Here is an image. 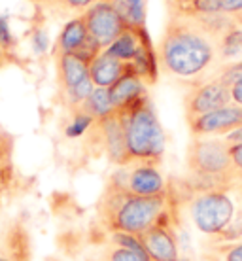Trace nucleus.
<instances>
[{
	"instance_id": "aec40b11",
	"label": "nucleus",
	"mask_w": 242,
	"mask_h": 261,
	"mask_svg": "<svg viewBox=\"0 0 242 261\" xmlns=\"http://www.w3.org/2000/svg\"><path fill=\"white\" fill-rule=\"evenodd\" d=\"M208 250L216 257V261H242V241L210 242Z\"/></svg>"
},
{
	"instance_id": "dca6fc26",
	"label": "nucleus",
	"mask_w": 242,
	"mask_h": 261,
	"mask_svg": "<svg viewBox=\"0 0 242 261\" xmlns=\"http://www.w3.org/2000/svg\"><path fill=\"white\" fill-rule=\"evenodd\" d=\"M146 91V84L137 72H129L123 78L118 80L116 84L110 87V98L114 108H121V106L132 102L135 98L142 97Z\"/></svg>"
},
{
	"instance_id": "cd10ccee",
	"label": "nucleus",
	"mask_w": 242,
	"mask_h": 261,
	"mask_svg": "<svg viewBox=\"0 0 242 261\" xmlns=\"http://www.w3.org/2000/svg\"><path fill=\"white\" fill-rule=\"evenodd\" d=\"M0 46L4 47L6 51H12L13 46H15V40L12 36V31H10L6 17H0Z\"/></svg>"
},
{
	"instance_id": "c85d7f7f",
	"label": "nucleus",
	"mask_w": 242,
	"mask_h": 261,
	"mask_svg": "<svg viewBox=\"0 0 242 261\" xmlns=\"http://www.w3.org/2000/svg\"><path fill=\"white\" fill-rule=\"evenodd\" d=\"M193 2L195 0H165V6H167V13H178L191 6Z\"/></svg>"
},
{
	"instance_id": "f3484780",
	"label": "nucleus",
	"mask_w": 242,
	"mask_h": 261,
	"mask_svg": "<svg viewBox=\"0 0 242 261\" xmlns=\"http://www.w3.org/2000/svg\"><path fill=\"white\" fill-rule=\"evenodd\" d=\"M242 12V0H195L182 10V15H231Z\"/></svg>"
},
{
	"instance_id": "393cba45",
	"label": "nucleus",
	"mask_w": 242,
	"mask_h": 261,
	"mask_svg": "<svg viewBox=\"0 0 242 261\" xmlns=\"http://www.w3.org/2000/svg\"><path fill=\"white\" fill-rule=\"evenodd\" d=\"M212 78L222 80L223 84H227L233 87L236 82L242 80V61L240 63H233V65H225V66L216 68V72L212 74Z\"/></svg>"
},
{
	"instance_id": "412c9836",
	"label": "nucleus",
	"mask_w": 242,
	"mask_h": 261,
	"mask_svg": "<svg viewBox=\"0 0 242 261\" xmlns=\"http://www.w3.org/2000/svg\"><path fill=\"white\" fill-rule=\"evenodd\" d=\"M95 123V119L89 116V114H85L84 110H79V108H74L72 110V118L68 121L65 129V135L68 138H78V137H84L87 130L91 129V125Z\"/></svg>"
},
{
	"instance_id": "6e6552de",
	"label": "nucleus",
	"mask_w": 242,
	"mask_h": 261,
	"mask_svg": "<svg viewBox=\"0 0 242 261\" xmlns=\"http://www.w3.org/2000/svg\"><path fill=\"white\" fill-rule=\"evenodd\" d=\"M185 123L193 138H223L242 127V106L231 102L204 116L185 119Z\"/></svg>"
},
{
	"instance_id": "c756f323",
	"label": "nucleus",
	"mask_w": 242,
	"mask_h": 261,
	"mask_svg": "<svg viewBox=\"0 0 242 261\" xmlns=\"http://www.w3.org/2000/svg\"><path fill=\"white\" fill-rule=\"evenodd\" d=\"M33 44H34V49L38 53H44L47 49V34L44 31H36L33 36Z\"/></svg>"
},
{
	"instance_id": "4be33fe9",
	"label": "nucleus",
	"mask_w": 242,
	"mask_h": 261,
	"mask_svg": "<svg viewBox=\"0 0 242 261\" xmlns=\"http://www.w3.org/2000/svg\"><path fill=\"white\" fill-rule=\"evenodd\" d=\"M95 2L98 0H44V4H46L49 10L53 12H59L61 15H65V13H78V12H85L87 8H91Z\"/></svg>"
},
{
	"instance_id": "2eb2a0df",
	"label": "nucleus",
	"mask_w": 242,
	"mask_h": 261,
	"mask_svg": "<svg viewBox=\"0 0 242 261\" xmlns=\"http://www.w3.org/2000/svg\"><path fill=\"white\" fill-rule=\"evenodd\" d=\"M89 38L87 34V27L82 15L72 17L68 21L63 31H61L59 38L53 46V55H61V53H76L79 47L85 44V40Z\"/></svg>"
},
{
	"instance_id": "423d86ee",
	"label": "nucleus",
	"mask_w": 242,
	"mask_h": 261,
	"mask_svg": "<svg viewBox=\"0 0 242 261\" xmlns=\"http://www.w3.org/2000/svg\"><path fill=\"white\" fill-rule=\"evenodd\" d=\"M106 188L138 197H161L170 193V180L159 165L131 163L114 170L106 180Z\"/></svg>"
},
{
	"instance_id": "a211bd4d",
	"label": "nucleus",
	"mask_w": 242,
	"mask_h": 261,
	"mask_svg": "<svg viewBox=\"0 0 242 261\" xmlns=\"http://www.w3.org/2000/svg\"><path fill=\"white\" fill-rule=\"evenodd\" d=\"M114 8L125 27L146 29V0H102Z\"/></svg>"
},
{
	"instance_id": "f8f14e48",
	"label": "nucleus",
	"mask_w": 242,
	"mask_h": 261,
	"mask_svg": "<svg viewBox=\"0 0 242 261\" xmlns=\"http://www.w3.org/2000/svg\"><path fill=\"white\" fill-rule=\"evenodd\" d=\"M129 72H137L131 63H123V61L112 57L106 49L98 53L89 65V78H91L93 85L95 87H106V89H110L112 85Z\"/></svg>"
},
{
	"instance_id": "ddd939ff",
	"label": "nucleus",
	"mask_w": 242,
	"mask_h": 261,
	"mask_svg": "<svg viewBox=\"0 0 242 261\" xmlns=\"http://www.w3.org/2000/svg\"><path fill=\"white\" fill-rule=\"evenodd\" d=\"M57 65V82H59L61 97H66L68 93L78 89L89 78V65L76 57L74 53H61L55 55Z\"/></svg>"
},
{
	"instance_id": "bb28decb",
	"label": "nucleus",
	"mask_w": 242,
	"mask_h": 261,
	"mask_svg": "<svg viewBox=\"0 0 242 261\" xmlns=\"http://www.w3.org/2000/svg\"><path fill=\"white\" fill-rule=\"evenodd\" d=\"M13 138L12 135L0 127V161H12Z\"/></svg>"
},
{
	"instance_id": "f257e3e1",
	"label": "nucleus",
	"mask_w": 242,
	"mask_h": 261,
	"mask_svg": "<svg viewBox=\"0 0 242 261\" xmlns=\"http://www.w3.org/2000/svg\"><path fill=\"white\" fill-rule=\"evenodd\" d=\"M155 51L161 70L187 85L206 82L218 68L216 40L193 15L167 13Z\"/></svg>"
},
{
	"instance_id": "c9c22d12",
	"label": "nucleus",
	"mask_w": 242,
	"mask_h": 261,
	"mask_svg": "<svg viewBox=\"0 0 242 261\" xmlns=\"http://www.w3.org/2000/svg\"><path fill=\"white\" fill-rule=\"evenodd\" d=\"M4 191H6L4 188H0V208H2V195H4Z\"/></svg>"
},
{
	"instance_id": "e433bc0d",
	"label": "nucleus",
	"mask_w": 242,
	"mask_h": 261,
	"mask_svg": "<svg viewBox=\"0 0 242 261\" xmlns=\"http://www.w3.org/2000/svg\"><path fill=\"white\" fill-rule=\"evenodd\" d=\"M31 2H44V0H31Z\"/></svg>"
},
{
	"instance_id": "f704fd0d",
	"label": "nucleus",
	"mask_w": 242,
	"mask_h": 261,
	"mask_svg": "<svg viewBox=\"0 0 242 261\" xmlns=\"http://www.w3.org/2000/svg\"><path fill=\"white\" fill-rule=\"evenodd\" d=\"M236 193H238V197H240V199H242V182L240 184H238V186H236Z\"/></svg>"
},
{
	"instance_id": "20e7f679",
	"label": "nucleus",
	"mask_w": 242,
	"mask_h": 261,
	"mask_svg": "<svg viewBox=\"0 0 242 261\" xmlns=\"http://www.w3.org/2000/svg\"><path fill=\"white\" fill-rule=\"evenodd\" d=\"M187 174L182 178L191 193L235 191L236 178L223 138H191L185 151Z\"/></svg>"
},
{
	"instance_id": "6ab92c4d",
	"label": "nucleus",
	"mask_w": 242,
	"mask_h": 261,
	"mask_svg": "<svg viewBox=\"0 0 242 261\" xmlns=\"http://www.w3.org/2000/svg\"><path fill=\"white\" fill-rule=\"evenodd\" d=\"M78 108L84 110L85 114H89L95 121L106 118V116H110L112 112L116 110L114 105H112L110 89H106V87H95L91 95L87 97V100H85L82 106H78Z\"/></svg>"
},
{
	"instance_id": "9b49d317",
	"label": "nucleus",
	"mask_w": 242,
	"mask_h": 261,
	"mask_svg": "<svg viewBox=\"0 0 242 261\" xmlns=\"http://www.w3.org/2000/svg\"><path fill=\"white\" fill-rule=\"evenodd\" d=\"M33 241L21 222L8 223L0 231V261H31Z\"/></svg>"
},
{
	"instance_id": "2f4dec72",
	"label": "nucleus",
	"mask_w": 242,
	"mask_h": 261,
	"mask_svg": "<svg viewBox=\"0 0 242 261\" xmlns=\"http://www.w3.org/2000/svg\"><path fill=\"white\" fill-rule=\"evenodd\" d=\"M223 140H225L227 144H238V142H242V127L235 129L233 133H229V135H225V137H223Z\"/></svg>"
},
{
	"instance_id": "5701e85b",
	"label": "nucleus",
	"mask_w": 242,
	"mask_h": 261,
	"mask_svg": "<svg viewBox=\"0 0 242 261\" xmlns=\"http://www.w3.org/2000/svg\"><path fill=\"white\" fill-rule=\"evenodd\" d=\"M98 261H150V257L142 252H135V250L119 248L116 244H108L102 257Z\"/></svg>"
},
{
	"instance_id": "a878e982",
	"label": "nucleus",
	"mask_w": 242,
	"mask_h": 261,
	"mask_svg": "<svg viewBox=\"0 0 242 261\" xmlns=\"http://www.w3.org/2000/svg\"><path fill=\"white\" fill-rule=\"evenodd\" d=\"M227 151H229V161L233 174L236 178V186L242 182V142L238 144H227Z\"/></svg>"
},
{
	"instance_id": "7ed1b4c3",
	"label": "nucleus",
	"mask_w": 242,
	"mask_h": 261,
	"mask_svg": "<svg viewBox=\"0 0 242 261\" xmlns=\"http://www.w3.org/2000/svg\"><path fill=\"white\" fill-rule=\"evenodd\" d=\"M123 119L127 163L161 165L167 151V135L148 93L118 108Z\"/></svg>"
},
{
	"instance_id": "473e14b6",
	"label": "nucleus",
	"mask_w": 242,
	"mask_h": 261,
	"mask_svg": "<svg viewBox=\"0 0 242 261\" xmlns=\"http://www.w3.org/2000/svg\"><path fill=\"white\" fill-rule=\"evenodd\" d=\"M8 63H10V51H6L4 47L0 46V68H4Z\"/></svg>"
},
{
	"instance_id": "1a4fd4ad",
	"label": "nucleus",
	"mask_w": 242,
	"mask_h": 261,
	"mask_svg": "<svg viewBox=\"0 0 242 261\" xmlns=\"http://www.w3.org/2000/svg\"><path fill=\"white\" fill-rule=\"evenodd\" d=\"M82 17L87 27V34L102 49H106L125 31V23L121 21V17L114 12L110 4H106L102 0L95 2L91 8H87L82 13Z\"/></svg>"
},
{
	"instance_id": "39448f33",
	"label": "nucleus",
	"mask_w": 242,
	"mask_h": 261,
	"mask_svg": "<svg viewBox=\"0 0 242 261\" xmlns=\"http://www.w3.org/2000/svg\"><path fill=\"white\" fill-rule=\"evenodd\" d=\"M187 212L197 231L214 239L233 222L236 206L231 191H206L191 195Z\"/></svg>"
},
{
	"instance_id": "9d476101",
	"label": "nucleus",
	"mask_w": 242,
	"mask_h": 261,
	"mask_svg": "<svg viewBox=\"0 0 242 261\" xmlns=\"http://www.w3.org/2000/svg\"><path fill=\"white\" fill-rule=\"evenodd\" d=\"M176 225H157L140 237V244L150 261H180Z\"/></svg>"
},
{
	"instance_id": "f03ea898",
	"label": "nucleus",
	"mask_w": 242,
	"mask_h": 261,
	"mask_svg": "<svg viewBox=\"0 0 242 261\" xmlns=\"http://www.w3.org/2000/svg\"><path fill=\"white\" fill-rule=\"evenodd\" d=\"M180 201L172 195L138 197L106 188L97 202V218L108 233L140 237L157 225H176Z\"/></svg>"
},
{
	"instance_id": "4468645a",
	"label": "nucleus",
	"mask_w": 242,
	"mask_h": 261,
	"mask_svg": "<svg viewBox=\"0 0 242 261\" xmlns=\"http://www.w3.org/2000/svg\"><path fill=\"white\" fill-rule=\"evenodd\" d=\"M218 68L242 61V29L233 21L216 40Z\"/></svg>"
},
{
	"instance_id": "0eeeda50",
	"label": "nucleus",
	"mask_w": 242,
	"mask_h": 261,
	"mask_svg": "<svg viewBox=\"0 0 242 261\" xmlns=\"http://www.w3.org/2000/svg\"><path fill=\"white\" fill-rule=\"evenodd\" d=\"M233 102L231 97V85L223 84L222 80L210 78L201 84L190 85L182 100L183 118H197L204 116L208 112H214L218 108H223Z\"/></svg>"
},
{
	"instance_id": "b1692460",
	"label": "nucleus",
	"mask_w": 242,
	"mask_h": 261,
	"mask_svg": "<svg viewBox=\"0 0 242 261\" xmlns=\"http://www.w3.org/2000/svg\"><path fill=\"white\" fill-rule=\"evenodd\" d=\"M236 241H242V199H240V204L236 206L233 222L223 229L218 237L210 239V242H236Z\"/></svg>"
},
{
	"instance_id": "72a5a7b5",
	"label": "nucleus",
	"mask_w": 242,
	"mask_h": 261,
	"mask_svg": "<svg viewBox=\"0 0 242 261\" xmlns=\"http://www.w3.org/2000/svg\"><path fill=\"white\" fill-rule=\"evenodd\" d=\"M235 21H236V25H238V27L242 29V12H240V13H236V15H235Z\"/></svg>"
},
{
	"instance_id": "7c9ffc66",
	"label": "nucleus",
	"mask_w": 242,
	"mask_h": 261,
	"mask_svg": "<svg viewBox=\"0 0 242 261\" xmlns=\"http://www.w3.org/2000/svg\"><path fill=\"white\" fill-rule=\"evenodd\" d=\"M231 97H233V102L238 106H242V80L236 82L233 87H231Z\"/></svg>"
}]
</instances>
